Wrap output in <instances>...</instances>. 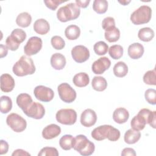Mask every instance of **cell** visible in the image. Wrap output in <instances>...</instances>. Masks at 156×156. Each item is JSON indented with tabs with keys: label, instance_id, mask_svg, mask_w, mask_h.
<instances>
[{
	"label": "cell",
	"instance_id": "1",
	"mask_svg": "<svg viewBox=\"0 0 156 156\" xmlns=\"http://www.w3.org/2000/svg\"><path fill=\"white\" fill-rule=\"evenodd\" d=\"M13 73L19 77L33 74L35 72V66L33 60L27 55H22L14 64L12 68Z\"/></svg>",
	"mask_w": 156,
	"mask_h": 156
},
{
	"label": "cell",
	"instance_id": "2",
	"mask_svg": "<svg viewBox=\"0 0 156 156\" xmlns=\"http://www.w3.org/2000/svg\"><path fill=\"white\" fill-rule=\"evenodd\" d=\"M73 148L83 156L91 155L95 149L94 144L83 135H78L73 138Z\"/></svg>",
	"mask_w": 156,
	"mask_h": 156
},
{
	"label": "cell",
	"instance_id": "3",
	"mask_svg": "<svg viewBox=\"0 0 156 156\" xmlns=\"http://www.w3.org/2000/svg\"><path fill=\"white\" fill-rule=\"evenodd\" d=\"M80 13V8L75 3H69L57 10V17L60 21L64 23L77 19Z\"/></svg>",
	"mask_w": 156,
	"mask_h": 156
},
{
	"label": "cell",
	"instance_id": "4",
	"mask_svg": "<svg viewBox=\"0 0 156 156\" xmlns=\"http://www.w3.org/2000/svg\"><path fill=\"white\" fill-rule=\"evenodd\" d=\"M152 16L151 8L146 5L140 6L130 15V21L133 24L140 25L147 23Z\"/></svg>",
	"mask_w": 156,
	"mask_h": 156
},
{
	"label": "cell",
	"instance_id": "5",
	"mask_svg": "<svg viewBox=\"0 0 156 156\" xmlns=\"http://www.w3.org/2000/svg\"><path fill=\"white\" fill-rule=\"evenodd\" d=\"M56 120L64 125H73L77 120V113L72 108L59 110L55 115Z\"/></svg>",
	"mask_w": 156,
	"mask_h": 156
},
{
	"label": "cell",
	"instance_id": "6",
	"mask_svg": "<svg viewBox=\"0 0 156 156\" xmlns=\"http://www.w3.org/2000/svg\"><path fill=\"white\" fill-rule=\"evenodd\" d=\"M7 124L15 132H21L27 127L26 121L17 113H12L6 118Z\"/></svg>",
	"mask_w": 156,
	"mask_h": 156
},
{
	"label": "cell",
	"instance_id": "7",
	"mask_svg": "<svg viewBox=\"0 0 156 156\" xmlns=\"http://www.w3.org/2000/svg\"><path fill=\"white\" fill-rule=\"evenodd\" d=\"M58 95L62 101L66 103L73 102L76 98V91L67 83H62L57 87Z\"/></svg>",
	"mask_w": 156,
	"mask_h": 156
},
{
	"label": "cell",
	"instance_id": "8",
	"mask_svg": "<svg viewBox=\"0 0 156 156\" xmlns=\"http://www.w3.org/2000/svg\"><path fill=\"white\" fill-rule=\"evenodd\" d=\"M42 40L38 37H30L24 47V52L27 56L37 54L42 48Z\"/></svg>",
	"mask_w": 156,
	"mask_h": 156
},
{
	"label": "cell",
	"instance_id": "9",
	"mask_svg": "<svg viewBox=\"0 0 156 156\" xmlns=\"http://www.w3.org/2000/svg\"><path fill=\"white\" fill-rule=\"evenodd\" d=\"M34 94L38 100L46 102L52 101L54 96V93L51 88L43 85L37 86L34 88Z\"/></svg>",
	"mask_w": 156,
	"mask_h": 156
},
{
	"label": "cell",
	"instance_id": "10",
	"mask_svg": "<svg viewBox=\"0 0 156 156\" xmlns=\"http://www.w3.org/2000/svg\"><path fill=\"white\" fill-rule=\"evenodd\" d=\"M23 112L28 117L40 119L44 116L45 109L41 104L33 101L30 106Z\"/></svg>",
	"mask_w": 156,
	"mask_h": 156
},
{
	"label": "cell",
	"instance_id": "11",
	"mask_svg": "<svg viewBox=\"0 0 156 156\" xmlns=\"http://www.w3.org/2000/svg\"><path fill=\"white\" fill-rule=\"evenodd\" d=\"M71 55L73 60L77 63H83L90 57V51L83 45L74 46L71 50Z\"/></svg>",
	"mask_w": 156,
	"mask_h": 156
},
{
	"label": "cell",
	"instance_id": "12",
	"mask_svg": "<svg viewBox=\"0 0 156 156\" xmlns=\"http://www.w3.org/2000/svg\"><path fill=\"white\" fill-rule=\"evenodd\" d=\"M111 65V62L107 57H102L94 61L91 66L92 71L96 74H102Z\"/></svg>",
	"mask_w": 156,
	"mask_h": 156
},
{
	"label": "cell",
	"instance_id": "13",
	"mask_svg": "<svg viewBox=\"0 0 156 156\" xmlns=\"http://www.w3.org/2000/svg\"><path fill=\"white\" fill-rule=\"evenodd\" d=\"M97 121V115L96 112L90 108L85 110L80 115L81 124L87 127H90L95 124Z\"/></svg>",
	"mask_w": 156,
	"mask_h": 156
},
{
	"label": "cell",
	"instance_id": "14",
	"mask_svg": "<svg viewBox=\"0 0 156 156\" xmlns=\"http://www.w3.org/2000/svg\"><path fill=\"white\" fill-rule=\"evenodd\" d=\"M111 125H102L96 127L91 132V136L97 141H102L107 138Z\"/></svg>",
	"mask_w": 156,
	"mask_h": 156
},
{
	"label": "cell",
	"instance_id": "15",
	"mask_svg": "<svg viewBox=\"0 0 156 156\" xmlns=\"http://www.w3.org/2000/svg\"><path fill=\"white\" fill-rule=\"evenodd\" d=\"M15 80L9 74H2L1 76V90L5 93L12 91L15 87Z\"/></svg>",
	"mask_w": 156,
	"mask_h": 156
},
{
	"label": "cell",
	"instance_id": "16",
	"mask_svg": "<svg viewBox=\"0 0 156 156\" xmlns=\"http://www.w3.org/2000/svg\"><path fill=\"white\" fill-rule=\"evenodd\" d=\"M61 133L60 127L55 124L46 126L42 131V136L46 140H51L58 136Z\"/></svg>",
	"mask_w": 156,
	"mask_h": 156
},
{
	"label": "cell",
	"instance_id": "17",
	"mask_svg": "<svg viewBox=\"0 0 156 156\" xmlns=\"http://www.w3.org/2000/svg\"><path fill=\"white\" fill-rule=\"evenodd\" d=\"M144 47L140 43H134L130 44L127 50L129 56L132 59H138L144 54Z\"/></svg>",
	"mask_w": 156,
	"mask_h": 156
},
{
	"label": "cell",
	"instance_id": "18",
	"mask_svg": "<svg viewBox=\"0 0 156 156\" xmlns=\"http://www.w3.org/2000/svg\"><path fill=\"white\" fill-rule=\"evenodd\" d=\"M52 67L56 70H61L66 65L65 57L60 53H55L52 55L50 60Z\"/></svg>",
	"mask_w": 156,
	"mask_h": 156
},
{
	"label": "cell",
	"instance_id": "19",
	"mask_svg": "<svg viewBox=\"0 0 156 156\" xmlns=\"http://www.w3.org/2000/svg\"><path fill=\"white\" fill-rule=\"evenodd\" d=\"M129 118V112L124 108L119 107L115 110L113 113V119L118 124H124Z\"/></svg>",
	"mask_w": 156,
	"mask_h": 156
},
{
	"label": "cell",
	"instance_id": "20",
	"mask_svg": "<svg viewBox=\"0 0 156 156\" xmlns=\"http://www.w3.org/2000/svg\"><path fill=\"white\" fill-rule=\"evenodd\" d=\"M34 31L40 35L46 34L50 29L49 23L43 18L37 20L34 24Z\"/></svg>",
	"mask_w": 156,
	"mask_h": 156
},
{
	"label": "cell",
	"instance_id": "21",
	"mask_svg": "<svg viewBox=\"0 0 156 156\" xmlns=\"http://www.w3.org/2000/svg\"><path fill=\"white\" fill-rule=\"evenodd\" d=\"M16 102L18 106L24 112L32 104L33 100L29 94L27 93H21L17 96Z\"/></svg>",
	"mask_w": 156,
	"mask_h": 156
},
{
	"label": "cell",
	"instance_id": "22",
	"mask_svg": "<svg viewBox=\"0 0 156 156\" xmlns=\"http://www.w3.org/2000/svg\"><path fill=\"white\" fill-rule=\"evenodd\" d=\"M147 124L144 117L138 112V113L131 120L130 126L132 129L135 130H141L144 129Z\"/></svg>",
	"mask_w": 156,
	"mask_h": 156
},
{
	"label": "cell",
	"instance_id": "23",
	"mask_svg": "<svg viewBox=\"0 0 156 156\" xmlns=\"http://www.w3.org/2000/svg\"><path fill=\"white\" fill-rule=\"evenodd\" d=\"M140 132L130 129L126 132L124 136V140L127 144H132L136 143L140 140Z\"/></svg>",
	"mask_w": 156,
	"mask_h": 156
},
{
	"label": "cell",
	"instance_id": "24",
	"mask_svg": "<svg viewBox=\"0 0 156 156\" xmlns=\"http://www.w3.org/2000/svg\"><path fill=\"white\" fill-rule=\"evenodd\" d=\"M74 84L77 87H84L88 85L90 78L85 73H79L74 75L73 79Z\"/></svg>",
	"mask_w": 156,
	"mask_h": 156
},
{
	"label": "cell",
	"instance_id": "25",
	"mask_svg": "<svg viewBox=\"0 0 156 156\" xmlns=\"http://www.w3.org/2000/svg\"><path fill=\"white\" fill-rule=\"evenodd\" d=\"M146 119L147 124H149L154 129L155 128V121H156V112L151 111L148 108H142L139 111Z\"/></svg>",
	"mask_w": 156,
	"mask_h": 156
},
{
	"label": "cell",
	"instance_id": "26",
	"mask_svg": "<svg viewBox=\"0 0 156 156\" xmlns=\"http://www.w3.org/2000/svg\"><path fill=\"white\" fill-rule=\"evenodd\" d=\"M91 86L94 90L102 91L106 89L107 82L106 79L102 76H94L92 80Z\"/></svg>",
	"mask_w": 156,
	"mask_h": 156
},
{
	"label": "cell",
	"instance_id": "27",
	"mask_svg": "<svg viewBox=\"0 0 156 156\" xmlns=\"http://www.w3.org/2000/svg\"><path fill=\"white\" fill-rule=\"evenodd\" d=\"M80 34V29L76 25H69L65 30L66 37L69 40H74L77 39Z\"/></svg>",
	"mask_w": 156,
	"mask_h": 156
},
{
	"label": "cell",
	"instance_id": "28",
	"mask_svg": "<svg viewBox=\"0 0 156 156\" xmlns=\"http://www.w3.org/2000/svg\"><path fill=\"white\" fill-rule=\"evenodd\" d=\"M31 22L32 17L27 12H22L20 13L16 18L17 25L21 27H27L29 26Z\"/></svg>",
	"mask_w": 156,
	"mask_h": 156
},
{
	"label": "cell",
	"instance_id": "29",
	"mask_svg": "<svg viewBox=\"0 0 156 156\" xmlns=\"http://www.w3.org/2000/svg\"><path fill=\"white\" fill-rule=\"evenodd\" d=\"M113 73L118 77H123L128 73L127 65L124 62H118L113 66Z\"/></svg>",
	"mask_w": 156,
	"mask_h": 156
},
{
	"label": "cell",
	"instance_id": "30",
	"mask_svg": "<svg viewBox=\"0 0 156 156\" xmlns=\"http://www.w3.org/2000/svg\"><path fill=\"white\" fill-rule=\"evenodd\" d=\"M138 37L141 41L148 42L152 40L154 38V32L150 27H143L139 30Z\"/></svg>",
	"mask_w": 156,
	"mask_h": 156
},
{
	"label": "cell",
	"instance_id": "31",
	"mask_svg": "<svg viewBox=\"0 0 156 156\" xmlns=\"http://www.w3.org/2000/svg\"><path fill=\"white\" fill-rule=\"evenodd\" d=\"M12 108V101L7 96H2L0 101V110L2 113H9Z\"/></svg>",
	"mask_w": 156,
	"mask_h": 156
},
{
	"label": "cell",
	"instance_id": "32",
	"mask_svg": "<svg viewBox=\"0 0 156 156\" xmlns=\"http://www.w3.org/2000/svg\"><path fill=\"white\" fill-rule=\"evenodd\" d=\"M104 37L105 40L110 43L116 42L120 37V31L117 27H115L108 30L105 31Z\"/></svg>",
	"mask_w": 156,
	"mask_h": 156
},
{
	"label": "cell",
	"instance_id": "33",
	"mask_svg": "<svg viewBox=\"0 0 156 156\" xmlns=\"http://www.w3.org/2000/svg\"><path fill=\"white\" fill-rule=\"evenodd\" d=\"M108 9V2L105 0H95L93 1V9L98 14L105 13Z\"/></svg>",
	"mask_w": 156,
	"mask_h": 156
},
{
	"label": "cell",
	"instance_id": "34",
	"mask_svg": "<svg viewBox=\"0 0 156 156\" xmlns=\"http://www.w3.org/2000/svg\"><path fill=\"white\" fill-rule=\"evenodd\" d=\"M73 136L71 135H65L59 140V144L62 149L65 151L70 150L73 148Z\"/></svg>",
	"mask_w": 156,
	"mask_h": 156
},
{
	"label": "cell",
	"instance_id": "35",
	"mask_svg": "<svg viewBox=\"0 0 156 156\" xmlns=\"http://www.w3.org/2000/svg\"><path fill=\"white\" fill-rule=\"evenodd\" d=\"M108 53L113 59L118 60L123 55V48L121 45L115 44L108 48Z\"/></svg>",
	"mask_w": 156,
	"mask_h": 156
},
{
	"label": "cell",
	"instance_id": "36",
	"mask_svg": "<svg viewBox=\"0 0 156 156\" xmlns=\"http://www.w3.org/2000/svg\"><path fill=\"white\" fill-rule=\"evenodd\" d=\"M10 36L15 42L20 44L25 40L26 38V34L23 30L17 28L12 30Z\"/></svg>",
	"mask_w": 156,
	"mask_h": 156
},
{
	"label": "cell",
	"instance_id": "37",
	"mask_svg": "<svg viewBox=\"0 0 156 156\" xmlns=\"http://www.w3.org/2000/svg\"><path fill=\"white\" fill-rule=\"evenodd\" d=\"M93 49L94 52L98 55H103L107 54L108 50V44L103 41H99L96 42L93 46Z\"/></svg>",
	"mask_w": 156,
	"mask_h": 156
},
{
	"label": "cell",
	"instance_id": "38",
	"mask_svg": "<svg viewBox=\"0 0 156 156\" xmlns=\"http://www.w3.org/2000/svg\"><path fill=\"white\" fill-rule=\"evenodd\" d=\"M143 82L149 85H156V78H155V69L149 70L147 71L143 76Z\"/></svg>",
	"mask_w": 156,
	"mask_h": 156
},
{
	"label": "cell",
	"instance_id": "39",
	"mask_svg": "<svg viewBox=\"0 0 156 156\" xmlns=\"http://www.w3.org/2000/svg\"><path fill=\"white\" fill-rule=\"evenodd\" d=\"M51 43L52 47L57 50H61L63 49L65 46L64 40L60 36L55 35L51 38Z\"/></svg>",
	"mask_w": 156,
	"mask_h": 156
},
{
	"label": "cell",
	"instance_id": "40",
	"mask_svg": "<svg viewBox=\"0 0 156 156\" xmlns=\"http://www.w3.org/2000/svg\"><path fill=\"white\" fill-rule=\"evenodd\" d=\"M144 97L146 101L152 105L156 104V90L153 88L147 89L144 93Z\"/></svg>",
	"mask_w": 156,
	"mask_h": 156
},
{
	"label": "cell",
	"instance_id": "41",
	"mask_svg": "<svg viewBox=\"0 0 156 156\" xmlns=\"http://www.w3.org/2000/svg\"><path fill=\"white\" fill-rule=\"evenodd\" d=\"M58 152L57 149L52 147H44L42 148L38 154V156H58Z\"/></svg>",
	"mask_w": 156,
	"mask_h": 156
},
{
	"label": "cell",
	"instance_id": "42",
	"mask_svg": "<svg viewBox=\"0 0 156 156\" xmlns=\"http://www.w3.org/2000/svg\"><path fill=\"white\" fill-rule=\"evenodd\" d=\"M102 27L105 31L115 27V21L113 18L108 16L105 18L102 22Z\"/></svg>",
	"mask_w": 156,
	"mask_h": 156
},
{
	"label": "cell",
	"instance_id": "43",
	"mask_svg": "<svg viewBox=\"0 0 156 156\" xmlns=\"http://www.w3.org/2000/svg\"><path fill=\"white\" fill-rule=\"evenodd\" d=\"M120 131L112 126L109 130L107 138L110 141H116L119 140V138H120Z\"/></svg>",
	"mask_w": 156,
	"mask_h": 156
},
{
	"label": "cell",
	"instance_id": "44",
	"mask_svg": "<svg viewBox=\"0 0 156 156\" xmlns=\"http://www.w3.org/2000/svg\"><path fill=\"white\" fill-rule=\"evenodd\" d=\"M65 2V1H60V0H45L44 3L46 6L51 9V10H55L57 7L62 3Z\"/></svg>",
	"mask_w": 156,
	"mask_h": 156
},
{
	"label": "cell",
	"instance_id": "45",
	"mask_svg": "<svg viewBox=\"0 0 156 156\" xmlns=\"http://www.w3.org/2000/svg\"><path fill=\"white\" fill-rule=\"evenodd\" d=\"M5 44H6V46L7 47V48L13 51L17 50L20 44H18L16 42H15L11 38V37L10 35L9 37H7L6 40H5Z\"/></svg>",
	"mask_w": 156,
	"mask_h": 156
},
{
	"label": "cell",
	"instance_id": "46",
	"mask_svg": "<svg viewBox=\"0 0 156 156\" xmlns=\"http://www.w3.org/2000/svg\"><path fill=\"white\" fill-rule=\"evenodd\" d=\"M0 143V154L3 155L6 154L9 150V144L3 140H1Z\"/></svg>",
	"mask_w": 156,
	"mask_h": 156
},
{
	"label": "cell",
	"instance_id": "47",
	"mask_svg": "<svg viewBox=\"0 0 156 156\" xmlns=\"http://www.w3.org/2000/svg\"><path fill=\"white\" fill-rule=\"evenodd\" d=\"M122 156H126V155H130V156H135L136 155V152L135 150L130 147H126L124 148L121 152Z\"/></svg>",
	"mask_w": 156,
	"mask_h": 156
},
{
	"label": "cell",
	"instance_id": "48",
	"mask_svg": "<svg viewBox=\"0 0 156 156\" xmlns=\"http://www.w3.org/2000/svg\"><path fill=\"white\" fill-rule=\"evenodd\" d=\"M90 2V0H83V1L76 0L75 1V4L77 5V6L82 8H86L87 7H88Z\"/></svg>",
	"mask_w": 156,
	"mask_h": 156
},
{
	"label": "cell",
	"instance_id": "49",
	"mask_svg": "<svg viewBox=\"0 0 156 156\" xmlns=\"http://www.w3.org/2000/svg\"><path fill=\"white\" fill-rule=\"evenodd\" d=\"M12 156H15V155H30V154L29 153H28L27 152H26L24 150L21 149H16L15 151H13V152L12 154Z\"/></svg>",
	"mask_w": 156,
	"mask_h": 156
},
{
	"label": "cell",
	"instance_id": "50",
	"mask_svg": "<svg viewBox=\"0 0 156 156\" xmlns=\"http://www.w3.org/2000/svg\"><path fill=\"white\" fill-rule=\"evenodd\" d=\"M8 48L4 44H0V57L3 58L7 55Z\"/></svg>",
	"mask_w": 156,
	"mask_h": 156
},
{
	"label": "cell",
	"instance_id": "51",
	"mask_svg": "<svg viewBox=\"0 0 156 156\" xmlns=\"http://www.w3.org/2000/svg\"><path fill=\"white\" fill-rule=\"evenodd\" d=\"M118 2L120 3V4H121L123 5H127L130 2V1H119Z\"/></svg>",
	"mask_w": 156,
	"mask_h": 156
}]
</instances>
